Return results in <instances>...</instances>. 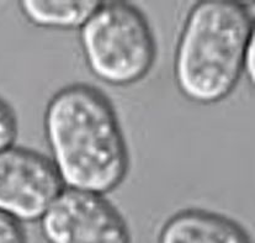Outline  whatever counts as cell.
I'll return each mask as SVG.
<instances>
[{
  "mask_svg": "<svg viewBox=\"0 0 255 243\" xmlns=\"http://www.w3.org/2000/svg\"><path fill=\"white\" fill-rule=\"evenodd\" d=\"M43 129L64 188L106 195L122 184L129 169L128 146L103 90L87 83L59 89L47 104Z\"/></svg>",
  "mask_w": 255,
  "mask_h": 243,
  "instance_id": "obj_1",
  "label": "cell"
},
{
  "mask_svg": "<svg viewBox=\"0 0 255 243\" xmlns=\"http://www.w3.org/2000/svg\"><path fill=\"white\" fill-rule=\"evenodd\" d=\"M255 37L248 4L205 0L190 9L174 54V80L181 95L210 105L232 94L243 74V59Z\"/></svg>",
  "mask_w": 255,
  "mask_h": 243,
  "instance_id": "obj_2",
  "label": "cell"
},
{
  "mask_svg": "<svg viewBox=\"0 0 255 243\" xmlns=\"http://www.w3.org/2000/svg\"><path fill=\"white\" fill-rule=\"evenodd\" d=\"M79 43L90 72L115 87L142 80L157 59L152 26L127 1H101L79 28Z\"/></svg>",
  "mask_w": 255,
  "mask_h": 243,
  "instance_id": "obj_3",
  "label": "cell"
},
{
  "mask_svg": "<svg viewBox=\"0 0 255 243\" xmlns=\"http://www.w3.org/2000/svg\"><path fill=\"white\" fill-rule=\"evenodd\" d=\"M47 243H131L128 225L105 195L64 188L40 220Z\"/></svg>",
  "mask_w": 255,
  "mask_h": 243,
  "instance_id": "obj_4",
  "label": "cell"
},
{
  "mask_svg": "<svg viewBox=\"0 0 255 243\" xmlns=\"http://www.w3.org/2000/svg\"><path fill=\"white\" fill-rule=\"evenodd\" d=\"M63 189L56 167L42 153L21 146L0 152V213L20 224L40 221Z\"/></svg>",
  "mask_w": 255,
  "mask_h": 243,
  "instance_id": "obj_5",
  "label": "cell"
},
{
  "mask_svg": "<svg viewBox=\"0 0 255 243\" xmlns=\"http://www.w3.org/2000/svg\"><path fill=\"white\" fill-rule=\"evenodd\" d=\"M158 243H253L237 221L202 209H186L166 220Z\"/></svg>",
  "mask_w": 255,
  "mask_h": 243,
  "instance_id": "obj_6",
  "label": "cell"
},
{
  "mask_svg": "<svg viewBox=\"0 0 255 243\" xmlns=\"http://www.w3.org/2000/svg\"><path fill=\"white\" fill-rule=\"evenodd\" d=\"M100 2L95 0H23L19 5L23 16L32 25L74 30L84 25Z\"/></svg>",
  "mask_w": 255,
  "mask_h": 243,
  "instance_id": "obj_7",
  "label": "cell"
},
{
  "mask_svg": "<svg viewBox=\"0 0 255 243\" xmlns=\"http://www.w3.org/2000/svg\"><path fill=\"white\" fill-rule=\"evenodd\" d=\"M19 132L16 112L14 108L0 96V152L14 146Z\"/></svg>",
  "mask_w": 255,
  "mask_h": 243,
  "instance_id": "obj_8",
  "label": "cell"
},
{
  "mask_svg": "<svg viewBox=\"0 0 255 243\" xmlns=\"http://www.w3.org/2000/svg\"><path fill=\"white\" fill-rule=\"evenodd\" d=\"M0 243H27L22 224L0 213Z\"/></svg>",
  "mask_w": 255,
  "mask_h": 243,
  "instance_id": "obj_9",
  "label": "cell"
},
{
  "mask_svg": "<svg viewBox=\"0 0 255 243\" xmlns=\"http://www.w3.org/2000/svg\"><path fill=\"white\" fill-rule=\"evenodd\" d=\"M243 74L251 80L252 84L255 83V37L247 47L243 59Z\"/></svg>",
  "mask_w": 255,
  "mask_h": 243,
  "instance_id": "obj_10",
  "label": "cell"
}]
</instances>
